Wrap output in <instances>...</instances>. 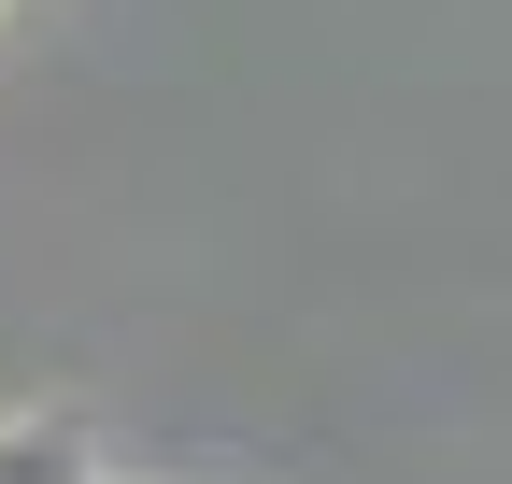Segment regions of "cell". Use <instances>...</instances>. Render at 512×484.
Returning a JSON list of instances; mask_svg holds the SVG:
<instances>
[{"instance_id":"obj_1","label":"cell","mask_w":512,"mask_h":484,"mask_svg":"<svg viewBox=\"0 0 512 484\" xmlns=\"http://www.w3.org/2000/svg\"><path fill=\"white\" fill-rule=\"evenodd\" d=\"M0 484H100V456L57 413H0Z\"/></svg>"}]
</instances>
